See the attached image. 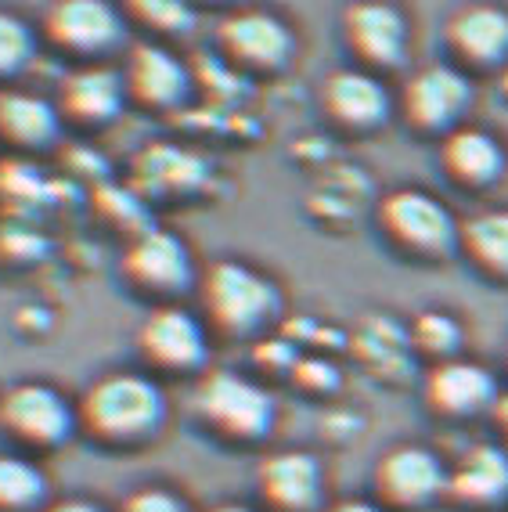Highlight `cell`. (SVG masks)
I'll use <instances>...</instances> for the list:
<instances>
[{
    "mask_svg": "<svg viewBox=\"0 0 508 512\" xmlns=\"http://www.w3.org/2000/svg\"><path fill=\"white\" fill-rule=\"evenodd\" d=\"M76 419L80 430L105 448H137L163 430L166 397L148 375L109 372L83 390Z\"/></svg>",
    "mask_w": 508,
    "mask_h": 512,
    "instance_id": "cell-1",
    "label": "cell"
},
{
    "mask_svg": "<svg viewBox=\"0 0 508 512\" xmlns=\"http://www.w3.org/2000/svg\"><path fill=\"white\" fill-rule=\"evenodd\" d=\"M282 296L271 278L242 260H217L202 275V311L220 336H256L278 318Z\"/></svg>",
    "mask_w": 508,
    "mask_h": 512,
    "instance_id": "cell-2",
    "label": "cell"
},
{
    "mask_svg": "<svg viewBox=\"0 0 508 512\" xmlns=\"http://www.w3.org/2000/svg\"><path fill=\"white\" fill-rule=\"evenodd\" d=\"M375 224L397 253L411 260H447L458 249V220L422 188H397L375 206Z\"/></svg>",
    "mask_w": 508,
    "mask_h": 512,
    "instance_id": "cell-3",
    "label": "cell"
},
{
    "mask_svg": "<svg viewBox=\"0 0 508 512\" xmlns=\"http://www.w3.org/2000/svg\"><path fill=\"white\" fill-rule=\"evenodd\" d=\"M195 412L220 440H231V444H256L274 426L271 394L235 372L206 375L195 390Z\"/></svg>",
    "mask_w": 508,
    "mask_h": 512,
    "instance_id": "cell-4",
    "label": "cell"
},
{
    "mask_svg": "<svg viewBox=\"0 0 508 512\" xmlns=\"http://www.w3.org/2000/svg\"><path fill=\"white\" fill-rule=\"evenodd\" d=\"M372 491L382 509L418 512L447 494V466L429 448L397 444L375 462Z\"/></svg>",
    "mask_w": 508,
    "mask_h": 512,
    "instance_id": "cell-5",
    "label": "cell"
},
{
    "mask_svg": "<svg viewBox=\"0 0 508 512\" xmlns=\"http://www.w3.org/2000/svg\"><path fill=\"white\" fill-rule=\"evenodd\" d=\"M80 426L76 408L47 383H19L0 397V430L26 448H62Z\"/></svg>",
    "mask_w": 508,
    "mask_h": 512,
    "instance_id": "cell-6",
    "label": "cell"
},
{
    "mask_svg": "<svg viewBox=\"0 0 508 512\" xmlns=\"http://www.w3.org/2000/svg\"><path fill=\"white\" fill-rule=\"evenodd\" d=\"M224 62L242 73H278L296 55V37L271 11H235L217 29Z\"/></svg>",
    "mask_w": 508,
    "mask_h": 512,
    "instance_id": "cell-7",
    "label": "cell"
},
{
    "mask_svg": "<svg viewBox=\"0 0 508 512\" xmlns=\"http://www.w3.org/2000/svg\"><path fill=\"white\" fill-rule=\"evenodd\" d=\"M123 278L141 296L173 300V296H181L191 289L195 267H191L188 246L173 231L148 228L137 238H130L127 253H123Z\"/></svg>",
    "mask_w": 508,
    "mask_h": 512,
    "instance_id": "cell-8",
    "label": "cell"
},
{
    "mask_svg": "<svg viewBox=\"0 0 508 512\" xmlns=\"http://www.w3.org/2000/svg\"><path fill=\"white\" fill-rule=\"evenodd\" d=\"M472 105L469 76L458 65H426L404 87V119L418 134H451Z\"/></svg>",
    "mask_w": 508,
    "mask_h": 512,
    "instance_id": "cell-9",
    "label": "cell"
},
{
    "mask_svg": "<svg viewBox=\"0 0 508 512\" xmlns=\"http://www.w3.org/2000/svg\"><path fill=\"white\" fill-rule=\"evenodd\" d=\"M137 350L155 372H199L206 365V329L184 307L159 303L137 329Z\"/></svg>",
    "mask_w": 508,
    "mask_h": 512,
    "instance_id": "cell-10",
    "label": "cell"
},
{
    "mask_svg": "<svg viewBox=\"0 0 508 512\" xmlns=\"http://www.w3.org/2000/svg\"><path fill=\"white\" fill-rule=\"evenodd\" d=\"M123 15L101 0H58L44 15V37L65 55L94 58L123 44Z\"/></svg>",
    "mask_w": 508,
    "mask_h": 512,
    "instance_id": "cell-11",
    "label": "cell"
},
{
    "mask_svg": "<svg viewBox=\"0 0 508 512\" xmlns=\"http://www.w3.org/2000/svg\"><path fill=\"white\" fill-rule=\"evenodd\" d=\"M422 397H426L433 415L462 422L476 419L483 412H494V404L501 401V390L498 379L483 365L451 357V361L433 365V372L426 375V386H422Z\"/></svg>",
    "mask_w": 508,
    "mask_h": 512,
    "instance_id": "cell-12",
    "label": "cell"
},
{
    "mask_svg": "<svg viewBox=\"0 0 508 512\" xmlns=\"http://www.w3.org/2000/svg\"><path fill=\"white\" fill-rule=\"evenodd\" d=\"M343 37L368 73L397 69L408 58V19L393 4H350L343 11Z\"/></svg>",
    "mask_w": 508,
    "mask_h": 512,
    "instance_id": "cell-13",
    "label": "cell"
},
{
    "mask_svg": "<svg viewBox=\"0 0 508 512\" xmlns=\"http://www.w3.org/2000/svg\"><path fill=\"white\" fill-rule=\"evenodd\" d=\"M321 109L343 130H379L390 119L393 101L368 69H336L321 83Z\"/></svg>",
    "mask_w": 508,
    "mask_h": 512,
    "instance_id": "cell-14",
    "label": "cell"
},
{
    "mask_svg": "<svg viewBox=\"0 0 508 512\" xmlns=\"http://www.w3.org/2000/svg\"><path fill=\"white\" fill-rule=\"evenodd\" d=\"M256 491L274 512H314L325 494L321 462L307 451H278L256 469Z\"/></svg>",
    "mask_w": 508,
    "mask_h": 512,
    "instance_id": "cell-15",
    "label": "cell"
},
{
    "mask_svg": "<svg viewBox=\"0 0 508 512\" xmlns=\"http://www.w3.org/2000/svg\"><path fill=\"white\" fill-rule=\"evenodd\" d=\"M127 83L109 65H80L58 87V116L76 127H105L123 112Z\"/></svg>",
    "mask_w": 508,
    "mask_h": 512,
    "instance_id": "cell-16",
    "label": "cell"
},
{
    "mask_svg": "<svg viewBox=\"0 0 508 512\" xmlns=\"http://www.w3.org/2000/svg\"><path fill=\"white\" fill-rule=\"evenodd\" d=\"M447 51L465 69H498L508 62V11L494 4H469L447 19Z\"/></svg>",
    "mask_w": 508,
    "mask_h": 512,
    "instance_id": "cell-17",
    "label": "cell"
},
{
    "mask_svg": "<svg viewBox=\"0 0 508 512\" xmlns=\"http://www.w3.org/2000/svg\"><path fill=\"white\" fill-rule=\"evenodd\" d=\"M127 98L145 109H177L191 94V73L177 55L159 44H137L123 69Z\"/></svg>",
    "mask_w": 508,
    "mask_h": 512,
    "instance_id": "cell-18",
    "label": "cell"
},
{
    "mask_svg": "<svg viewBox=\"0 0 508 512\" xmlns=\"http://www.w3.org/2000/svg\"><path fill=\"white\" fill-rule=\"evenodd\" d=\"M447 498L469 509H494L508 502V451L498 444H476L454 469H447Z\"/></svg>",
    "mask_w": 508,
    "mask_h": 512,
    "instance_id": "cell-19",
    "label": "cell"
},
{
    "mask_svg": "<svg viewBox=\"0 0 508 512\" xmlns=\"http://www.w3.org/2000/svg\"><path fill=\"white\" fill-rule=\"evenodd\" d=\"M440 166L462 188H490L505 170V152H501L498 138L487 130L458 127L440 145Z\"/></svg>",
    "mask_w": 508,
    "mask_h": 512,
    "instance_id": "cell-20",
    "label": "cell"
},
{
    "mask_svg": "<svg viewBox=\"0 0 508 512\" xmlns=\"http://www.w3.org/2000/svg\"><path fill=\"white\" fill-rule=\"evenodd\" d=\"M58 127H62L58 105L37 94L0 91V141L33 152L51 145L58 138Z\"/></svg>",
    "mask_w": 508,
    "mask_h": 512,
    "instance_id": "cell-21",
    "label": "cell"
},
{
    "mask_svg": "<svg viewBox=\"0 0 508 512\" xmlns=\"http://www.w3.org/2000/svg\"><path fill=\"white\" fill-rule=\"evenodd\" d=\"M134 177L152 195H181L206 181V163L177 145H148L134 159Z\"/></svg>",
    "mask_w": 508,
    "mask_h": 512,
    "instance_id": "cell-22",
    "label": "cell"
},
{
    "mask_svg": "<svg viewBox=\"0 0 508 512\" xmlns=\"http://www.w3.org/2000/svg\"><path fill=\"white\" fill-rule=\"evenodd\" d=\"M458 249L469 256L480 275L508 282V210L476 213L472 220H465Z\"/></svg>",
    "mask_w": 508,
    "mask_h": 512,
    "instance_id": "cell-23",
    "label": "cell"
},
{
    "mask_svg": "<svg viewBox=\"0 0 508 512\" xmlns=\"http://www.w3.org/2000/svg\"><path fill=\"white\" fill-rule=\"evenodd\" d=\"M47 476L19 455H0V512H29L44 505Z\"/></svg>",
    "mask_w": 508,
    "mask_h": 512,
    "instance_id": "cell-24",
    "label": "cell"
},
{
    "mask_svg": "<svg viewBox=\"0 0 508 512\" xmlns=\"http://www.w3.org/2000/svg\"><path fill=\"white\" fill-rule=\"evenodd\" d=\"M408 339L411 347L429 354L440 365V361H451L458 354V347H462V325L444 311H422L415 318V325H411Z\"/></svg>",
    "mask_w": 508,
    "mask_h": 512,
    "instance_id": "cell-25",
    "label": "cell"
},
{
    "mask_svg": "<svg viewBox=\"0 0 508 512\" xmlns=\"http://www.w3.org/2000/svg\"><path fill=\"white\" fill-rule=\"evenodd\" d=\"M47 253V238L40 228H33L26 217L0 220V264L29 267Z\"/></svg>",
    "mask_w": 508,
    "mask_h": 512,
    "instance_id": "cell-26",
    "label": "cell"
},
{
    "mask_svg": "<svg viewBox=\"0 0 508 512\" xmlns=\"http://www.w3.org/2000/svg\"><path fill=\"white\" fill-rule=\"evenodd\" d=\"M127 15L159 37H184L195 26V11L181 0H134Z\"/></svg>",
    "mask_w": 508,
    "mask_h": 512,
    "instance_id": "cell-27",
    "label": "cell"
},
{
    "mask_svg": "<svg viewBox=\"0 0 508 512\" xmlns=\"http://www.w3.org/2000/svg\"><path fill=\"white\" fill-rule=\"evenodd\" d=\"M33 51H37L33 29H29L19 15L0 11V80L19 76L22 69L33 62Z\"/></svg>",
    "mask_w": 508,
    "mask_h": 512,
    "instance_id": "cell-28",
    "label": "cell"
},
{
    "mask_svg": "<svg viewBox=\"0 0 508 512\" xmlns=\"http://www.w3.org/2000/svg\"><path fill=\"white\" fill-rule=\"evenodd\" d=\"M119 512H188V505L166 487H141L123 502Z\"/></svg>",
    "mask_w": 508,
    "mask_h": 512,
    "instance_id": "cell-29",
    "label": "cell"
},
{
    "mask_svg": "<svg viewBox=\"0 0 508 512\" xmlns=\"http://www.w3.org/2000/svg\"><path fill=\"white\" fill-rule=\"evenodd\" d=\"M321 512H386V509L379 502H372V498H343V502L328 505Z\"/></svg>",
    "mask_w": 508,
    "mask_h": 512,
    "instance_id": "cell-30",
    "label": "cell"
},
{
    "mask_svg": "<svg viewBox=\"0 0 508 512\" xmlns=\"http://www.w3.org/2000/svg\"><path fill=\"white\" fill-rule=\"evenodd\" d=\"M494 419H498V430L505 433V451H508V394H501V401L494 404Z\"/></svg>",
    "mask_w": 508,
    "mask_h": 512,
    "instance_id": "cell-31",
    "label": "cell"
},
{
    "mask_svg": "<svg viewBox=\"0 0 508 512\" xmlns=\"http://www.w3.org/2000/svg\"><path fill=\"white\" fill-rule=\"evenodd\" d=\"M47 512H101L98 505H91V502H58V505H51Z\"/></svg>",
    "mask_w": 508,
    "mask_h": 512,
    "instance_id": "cell-32",
    "label": "cell"
},
{
    "mask_svg": "<svg viewBox=\"0 0 508 512\" xmlns=\"http://www.w3.org/2000/svg\"><path fill=\"white\" fill-rule=\"evenodd\" d=\"M209 512H253L249 505H238V502H224V505H213Z\"/></svg>",
    "mask_w": 508,
    "mask_h": 512,
    "instance_id": "cell-33",
    "label": "cell"
}]
</instances>
